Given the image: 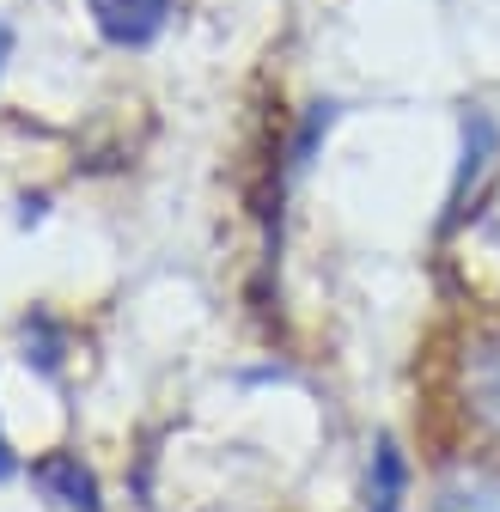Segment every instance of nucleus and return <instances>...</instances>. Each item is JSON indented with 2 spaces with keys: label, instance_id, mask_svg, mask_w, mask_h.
<instances>
[{
  "label": "nucleus",
  "instance_id": "nucleus-3",
  "mask_svg": "<svg viewBox=\"0 0 500 512\" xmlns=\"http://www.w3.org/2000/svg\"><path fill=\"white\" fill-rule=\"evenodd\" d=\"M403 488H409V464L397 452V439H379L372 476H366V512H403Z\"/></svg>",
  "mask_w": 500,
  "mask_h": 512
},
{
  "label": "nucleus",
  "instance_id": "nucleus-1",
  "mask_svg": "<svg viewBox=\"0 0 500 512\" xmlns=\"http://www.w3.org/2000/svg\"><path fill=\"white\" fill-rule=\"evenodd\" d=\"M31 488L43 494L49 512H104L98 500V476L74 458V452H49L31 464Z\"/></svg>",
  "mask_w": 500,
  "mask_h": 512
},
{
  "label": "nucleus",
  "instance_id": "nucleus-5",
  "mask_svg": "<svg viewBox=\"0 0 500 512\" xmlns=\"http://www.w3.org/2000/svg\"><path fill=\"white\" fill-rule=\"evenodd\" d=\"M19 470V458H13V445H7V433H0V476H13Z\"/></svg>",
  "mask_w": 500,
  "mask_h": 512
},
{
  "label": "nucleus",
  "instance_id": "nucleus-4",
  "mask_svg": "<svg viewBox=\"0 0 500 512\" xmlns=\"http://www.w3.org/2000/svg\"><path fill=\"white\" fill-rule=\"evenodd\" d=\"M470 384H476V409L500 427V342L476 348V360H470Z\"/></svg>",
  "mask_w": 500,
  "mask_h": 512
},
{
  "label": "nucleus",
  "instance_id": "nucleus-7",
  "mask_svg": "<svg viewBox=\"0 0 500 512\" xmlns=\"http://www.w3.org/2000/svg\"><path fill=\"white\" fill-rule=\"evenodd\" d=\"M488 232H494V238H500V214H494V220H488Z\"/></svg>",
  "mask_w": 500,
  "mask_h": 512
},
{
  "label": "nucleus",
  "instance_id": "nucleus-6",
  "mask_svg": "<svg viewBox=\"0 0 500 512\" xmlns=\"http://www.w3.org/2000/svg\"><path fill=\"white\" fill-rule=\"evenodd\" d=\"M7 55H13V25L0 19V68H7Z\"/></svg>",
  "mask_w": 500,
  "mask_h": 512
},
{
  "label": "nucleus",
  "instance_id": "nucleus-2",
  "mask_svg": "<svg viewBox=\"0 0 500 512\" xmlns=\"http://www.w3.org/2000/svg\"><path fill=\"white\" fill-rule=\"evenodd\" d=\"M171 7L177 0H92V25L116 49H147L171 25Z\"/></svg>",
  "mask_w": 500,
  "mask_h": 512
}]
</instances>
